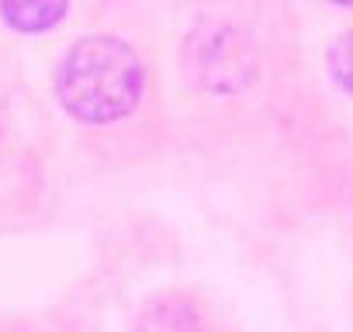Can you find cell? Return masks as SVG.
Here are the masks:
<instances>
[{
    "label": "cell",
    "instance_id": "277c9868",
    "mask_svg": "<svg viewBox=\"0 0 353 332\" xmlns=\"http://www.w3.org/2000/svg\"><path fill=\"white\" fill-rule=\"evenodd\" d=\"M329 73L336 76V83L343 90L353 94V32L339 35L329 49Z\"/></svg>",
    "mask_w": 353,
    "mask_h": 332
},
{
    "label": "cell",
    "instance_id": "6da1fadb",
    "mask_svg": "<svg viewBox=\"0 0 353 332\" xmlns=\"http://www.w3.org/2000/svg\"><path fill=\"white\" fill-rule=\"evenodd\" d=\"M59 101L83 121L125 118L142 97V63L132 45L111 35L80 39L59 66Z\"/></svg>",
    "mask_w": 353,
    "mask_h": 332
},
{
    "label": "cell",
    "instance_id": "7a4b0ae2",
    "mask_svg": "<svg viewBox=\"0 0 353 332\" xmlns=\"http://www.w3.org/2000/svg\"><path fill=\"white\" fill-rule=\"evenodd\" d=\"M188 73L215 94H232L253 80L256 56L250 45V35L232 21H201L194 35H188L184 45Z\"/></svg>",
    "mask_w": 353,
    "mask_h": 332
},
{
    "label": "cell",
    "instance_id": "3957f363",
    "mask_svg": "<svg viewBox=\"0 0 353 332\" xmlns=\"http://www.w3.org/2000/svg\"><path fill=\"white\" fill-rule=\"evenodd\" d=\"M4 21L18 32H46L52 28L63 14L66 4H46V0H28V4H0Z\"/></svg>",
    "mask_w": 353,
    "mask_h": 332
}]
</instances>
